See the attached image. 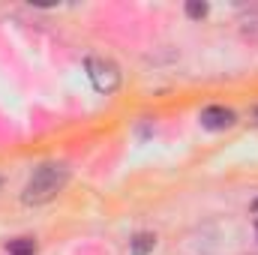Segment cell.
Listing matches in <instances>:
<instances>
[{
  "label": "cell",
  "instance_id": "cell-1",
  "mask_svg": "<svg viewBox=\"0 0 258 255\" xmlns=\"http://www.w3.org/2000/svg\"><path fill=\"white\" fill-rule=\"evenodd\" d=\"M69 183V168L63 162H42L33 168V174L27 177L24 189H21V201L30 207L48 204L51 198H57Z\"/></svg>",
  "mask_w": 258,
  "mask_h": 255
},
{
  "label": "cell",
  "instance_id": "cell-2",
  "mask_svg": "<svg viewBox=\"0 0 258 255\" xmlns=\"http://www.w3.org/2000/svg\"><path fill=\"white\" fill-rule=\"evenodd\" d=\"M87 75H90V84L99 90V93H114L117 84H120V69L114 60L108 57H87Z\"/></svg>",
  "mask_w": 258,
  "mask_h": 255
},
{
  "label": "cell",
  "instance_id": "cell-3",
  "mask_svg": "<svg viewBox=\"0 0 258 255\" xmlns=\"http://www.w3.org/2000/svg\"><path fill=\"white\" fill-rule=\"evenodd\" d=\"M234 123H237V114L231 108H225V105H207L201 111V126L210 129V132H225Z\"/></svg>",
  "mask_w": 258,
  "mask_h": 255
},
{
  "label": "cell",
  "instance_id": "cell-4",
  "mask_svg": "<svg viewBox=\"0 0 258 255\" xmlns=\"http://www.w3.org/2000/svg\"><path fill=\"white\" fill-rule=\"evenodd\" d=\"M153 246H156V234H150V231H138V234L129 240V252L132 255H150Z\"/></svg>",
  "mask_w": 258,
  "mask_h": 255
},
{
  "label": "cell",
  "instance_id": "cell-5",
  "mask_svg": "<svg viewBox=\"0 0 258 255\" xmlns=\"http://www.w3.org/2000/svg\"><path fill=\"white\" fill-rule=\"evenodd\" d=\"M9 255H36V243L30 237H18V240H9Z\"/></svg>",
  "mask_w": 258,
  "mask_h": 255
},
{
  "label": "cell",
  "instance_id": "cell-6",
  "mask_svg": "<svg viewBox=\"0 0 258 255\" xmlns=\"http://www.w3.org/2000/svg\"><path fill=\"white\" fill-rule=\"evenodd\" d=\"M207 12H210L207 3H198V0H189V3H186V15H189V18H204Z\"/></svg>",
  "mask_w": 258,
  "mask_h": 255
},
{
  "label": "cell",
  "instance_id": "cell-7",
  "mask_svg": "<svg viewBox=\"0 0 258 255\" xmlns=\"http://www.w3.org/2000/svg\"><path fill=\"white\" fill-rule=\"evenodd\" d=\"M252 210H258V198H255V204H252Z\"/></svg>",
  "mask_w": 258,
  "mask_h": 255
}]
</instances>
